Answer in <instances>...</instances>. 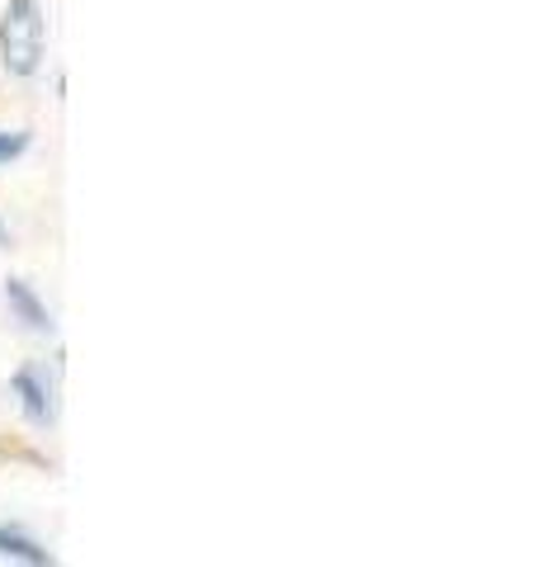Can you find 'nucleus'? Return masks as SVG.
I'll return each mask as SVG.
<instances>
[{"label":"nucleus","instance_id":"obj_3","mask_svg":"<svg viewBox=\"0 0 538 567\" xmlns=\"http://www.w3.org/2000/svg\"><path fill=\"white\" fill-rule=\"evenodd\" d=\"M6 308H10V322H20L24 331L33 336H52V312L39 293H33V284L24 279H6Z\"/></svg>","mask_w":538,"mask_h":567},{"label":"nucleus","instance_id":"obj_4","mask_svg":"<svg viewBox=\"0 0 538 567\" xmlns=\"http://www.w3.org/2000/svg\"><path fill=\"white\" fill-rule=\"evenodd\" d=\"M0 558H10V563H33V567H43L52 563V554L29 535V529H14V525H0Z\"/></svg>","mask_w":538,"mask_h":567},{"label":"nucleus","instance_id":"obj_5","mask_svg":"<svg viewBox=\"0 0 538 567\" xmlns=\"http://www.w3.org/2000/svg\"><path fill=\"white\" fill-rule=\"evenodd\" d=\"M33 147V133H24V128H0V166H10V162H20V156Z\"/></svg>","mask_w":538,"mask_h":567},{"label":"nucleus","instance_id":"obj_1","mask_svg":"<svg viewBox=\"0 0 538 567\" xmlns=\"http://www.w3.org/2000/svg\"><path fill=\"white\" fill-rule=\"evenodd\" d=\"M43 43H48V20L39 0H10L0 14V66L10 76H39L43 66Z\"/></svg>","mask_w":538,"mask_h":567},{"label":"nucleus","instance_id":"obj_2","mask_svg":"<svg viewBox=\"0 0 538 567\" xmlns=\"http://www.w3.org/2000/svg\"><path fill=\"white\" fill-rule=\"evenodd\" d=\"M10 393L20 398V412H24L33 425H43V431H48V425L58 421V379H52L43 364H24V369H14Z\"/></svg>","mask_w":538,"mask_h":567},{"label":"nucleus","instance_id":"obj_6","mask_svg":"<svg viewBox=\"0 0 538 567\" xmlns=\"http://www.w3.org/2000/svg\"><path fill=\"white\" fill-rule=\"evenodd\" d=\"M10 241V227H6V218H0V246H6Z\"/></svg>","mask_w":538,"mask_h":567}]
</instances>
